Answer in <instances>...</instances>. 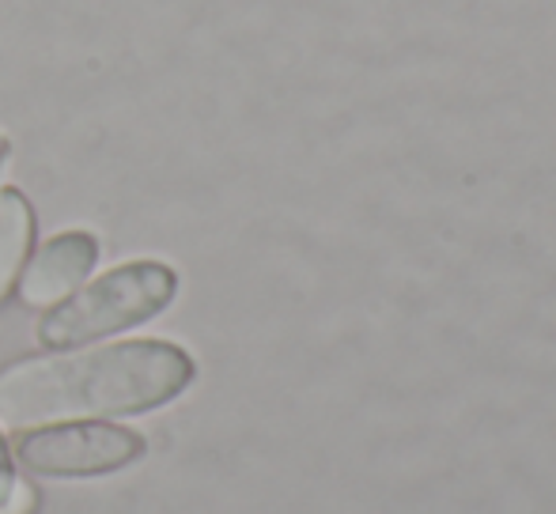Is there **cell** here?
Wrapping results in <instances>:
<instances>
[{
  "label": "cell",
  "mask_w": 556,
  "mask_h": 514,
  "mask_svg": "<svg viewBox=\"0 0 556 514\" xmlns=\"http://www.w3.org/2000/svg\"><path fill=\"white\" fill-rule=\"evenodd\" d=\"M198 363L175 340H117L91 352H53L0 371V427L27 432L58 420L140 416L178 401Z\"/></svg>",
  "instance_id": "obj_1"
},
{
  "label": "cell",
  "mask_w": 556,
  "mask_h": 514,
  "mask_svg": "<svg viewBox=\"0 0 556 514\" xmlns=\"http://www.w3.org/2000/svg\"><path fill=\"white\" fill-rule=\"evenodd\" d=\"M175 295L178 272L167 261L140 257V261L114 265L111 272L46 310L38 322V345L46 352H76L84 345L160 318L175 303Z\"/></svg>",
  "instance_id": "obj_2"
},
{
  "label": "cell",
  "mask_w": 556,
  "mask_h": 514,
  "mask_svg": "<svg viewBox=\"0 0 556 514\" xmlns=\"http://www.w3.org/2000/svg\"><path fill=\"white\" fill-rule=\"evenodd\" d=\"M148 450L144 435L111 420H58L15 432L12 458L23 473L50 480H91L129 470Z\"/></svg>",
  "instance_id": "obj_3"
},
{
  "label": "cell",
  "mask_w": 556,
  "mask_h": 514,
  "mask_svg": "<svg viewBox=\"0 0 556 514\" xmlns=\"http://www.w3.org/2000/svg\"><path fill=\"white\" fill-rule=\"evenodd\" d=\"M99 265V239L91 231H61L42 246L35 257H27L20 272V299L27 307H58L73 292L88 284V277Z\"/></svg>",
  "instance_id": "obj_4"
},
{
  "label": "cell",
  "mask_w": 556,
  "mask_h": 514,
  "mask_svg": "<svg viewBox=\"0 0 556 514\" xmlns=\"http://www.w3.org/2000/svg\"><path fill=\"white\" fill-rule=\"evenodd\" d=\"M35 235L38 223L30 201L20 190L4 185L0 190V303L20 284L23 265H27L30 250H35Z\"/></svg>",
  "instance_id": "obj_5"
},
{
  "label": "cell",
  "mask_w": 556,
  "mask_h": 514,
  "mask_svg": "<svg viewBox=\"0 0 556 514\" xmlns=\"http://www.w3.org/2000/svg\"><path fill=\"white\" fill-rule=\"evenodd\" d=\"M15 485H20V473H15V458H12V442L4 439V427H0V511L8 507Z\"/></svg>",
  "instance_id": "obj_6"
},
{
  "label": "cell",
  "mask_w": 556,
  "mask_h": 514,
  "mask_svg": "<svg viewBox=\"0 0 556 514\" xmlns=\"http://www.w3.org/2000/svg\"><path fill=\"white\" fill-rule=\"evenodd\" d=\"M38 507V492L27 485V480L20 477V485H15V492H12V500H8V507L0 511V514H35Z\"/></svg>",
  "instance_id": "obj_7"
},
{
  "label": "cell",
  "mask_w": 556,
  "mask_h": 514,
  "mask_svg": "<svg viewBox=\"0 0 556 514\" xmlns=\"http://www.w3.org/2000/svg\"><path fill=\"white\" fill-rule=\"evenodd\" d=\"M4 152H8V147H4V140H0V163H4Z\"/></svg>",
  "instance_id": "obj_8"
}]
</instances>
